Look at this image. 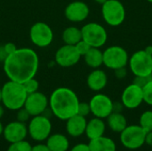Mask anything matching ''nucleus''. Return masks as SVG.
<instances>
[{
  "label": "nucleus",
  "instance_id": "obj_21",
  "mask_svg": "<svg viewBox=\"0 0 152 151\" xmlns=\"http://www.w3.org/2000/svg\"><path fill=\"white\" fill-rule=\"evenodd\" d=\"M88 146L91 151H117L115 142L104 135L90 140Z\"/></svg>",
  "mask_w": 152,
  "mask_h": 151
},
{
  "label": "nucleus",
  "instance_id": "obj_27",
  "mask_svg": "<svg viewBox=\"0 0 152 151\" xmlns=\"http://www.w3.org/2000/svg\"><path fill=\"white\" fill-rule=\"evenodd\" d=\"M22 85H23L24 89H25V91L27 92L28 94L37 92L38 88H39V83H38V81L37 79H35V77L30 78V79L23 82Z\"/></svg>",
  "mask_w": 152,
  "mask_h": 151
},
{
  "label": "nucleus",
  "instance_id": "obj_43",
  "mask_svg": "<svg viewBox=\"0 0 152 151\" xmlns=\"http://www.w3.org/2000/svg\"><path fill=\"white\" fill-rule=\"evenodd\" d=\"M94 2H96L97 4H102L103 3H105L107 0H94Z\"/></svg>",
  "mask_w": 152,
  "mask_h": 151
},
{
  "label": "nucleus",
  "instance_id": "obj_13",
  "mask_svg": "<svg viewBox=\"0 0 152 151\" xmlns=\"http://www.w3.org/2000/svg\"><path fill=\"white\" fill-rule=\"evenodd\" d=\"M121 102L125 108L129 109L138 108L143 102L142 87L134 83L127 85L121 94Z\"/></svg>",
  "mask_w": 152,
  "mask_h": 151
},
{
  "label": "nucleus",
  "instance_id": "obj_37",
  "mask_svg": "<svg viewBox=\"0 0 152 151\" xmlns=\"http://www.w3.org/2000/svg\"><path fill=\"white\" fill-rule=\"evenodd\" d=\"M124 105L123 103L120 101L118 102H113V112H118V113H122L123 109H124Z\"/></svg>",
  "mask_w": 152,
  "mask_h": 151
},
{
  "label": "nucleus",
  "instance_id": "obj_30",
  "mask_svg": "<svg viewBox=\"0 0 152 151\" xmlns=\"http://www.w3.org/2000/svg\"><path fill=\"white\" fill-rule=\"evenodd\" d=\"M91 113L89 102H79L77 108V115L86 117Z\"/></svg>",
  "mask_w": 152,
  "mask_h": 151
},
{
  "label": "nucleus",
  "instance_id": "obj_45",
  "mask_svg": "<svg viewBox=\"0 0 152 151\" xmlns=\"http://www.w3.org/2000/svg\"><path fill=\"white\" fill-rule=\"evenodd\" d=\"M147 1H148L149 3H151V4H152V0H147Z\"/></svg>",
  "mask_w": 152,
  "mask_h": 151
},
{
  "label": "nucleus",
  "instance_id": "obj_1",
  "mask_svg": "<svg viewBox=\"0 0 152 151\" xmlns=\"http://www.w3.org/2000/svg\"><path fill=\"white\" fill-rule=\"evenodd\" d=\"M39 66L37 53L31 48H17L4 61V71L9 80L23 83L35 77Z\"/></svg>",
  "mask_w": 152,
  "mask_h": 151
},
{
  "label": "nucleus",
  "instance_id": "obj_39",
  "mask_svg": "<svg viewBox=\"0 0 152 151\" xmlns=\"http://www.w3.org/2000/svg\"><path fill=\"white\" fill-rule=\"evenodd\" d=\"M145 143H147L149 146L152 147V131L146 133V139H145Z\"/></svg>",
  "mask_w": 152,
  "mask_h": 151
},
{
  "label": "nucleus",
  "instance_id": "obj_26",
  "mask_svg": "<svg viewBox=\"0 0 152 151\" xmlns=\"http://www.w3.org/2000/svg\"><path fill=\"white\" fill-rule=\"evenodd\" d=\"M31 144L26 141H20L13 143H10V146L7 148L6 151H31Z\"/></svg>",
  "mask_w": 152,
  "mask_h": 151
},
{
  "label": "nucleus",
  "instance_id": "obj_32",
  "mask_svg": "<svg viewBox=\"0 0 152 151\" xmlns=\"http://www.w3.org/2000/svg\"><path fill=\"white\" fill-rule=\"evenodd\" d=\"M151 80H152V75L148 76V77H135V79L133 83L140 85L141 87H143Z\"/></svg>",
  "mask_w": 152,
  "mask_h": 151
},
{
  "label": "nucleus",
  "instance_id": "obj_12",
  "mask_svg": "<svg viewBox=\"0 0 152 151\" xmlns=\"http://www.w3.org/2000/svg\"><path fill=\"white\" fill-rule=\"evenodd\" d=\"M49 106V100L45 94L40 92H36L28 94L24 103V108L31 117L42 115Z\"/></svg>",
  "mask_w": 152,
  "mask_h": 151
},
{
  "label": "nucleus",
  "instance_id": "obj_24",
  "mask_svg": "<svg viewBox=\"0 0 152 151\" xmlns=\"http://www.w3.org/2000/svg\"><path fill=\"white\" fill-rule=\"evenodd\" d=\"M82 39L81 28L75 26H70L66 28L62 32V40L65 44L75 45Z\"/></svg>",
  "mask_w": 152,
  "mask_h": 151
},
{
  "label": "nucleus",
  "instance_id": "obj_29",
  "mask_svg": "<svg viewBox=\"0 0 152 151\" xmlns=\"http://www.w3.org/2000/svg\"><path fill=\"white\" fill-rule=\"evenodd\" d=\"M75 47H76V49H77V51L78 52V53L81 55V57L82 56H85L86 54V53L90 50V48H91V46L85 41V40H83V39H81L78 43H77L76 44H75Z\"/></svg>",
  "mask_w": 152,
  "mask_h": 151
},
{
  "label": "nucleus",
  "instance_id": "obj_9",
  "mask_svg": "<svg viewBox=\"0 0 152 151\" xmlns=\"http://www.w3.org/2000/svg\"><path fill=\"white\" fill-rule=\"evenodd\" d=\"M103 65L112 70L126 67L129 61L127 51L122 46L111 45L103 52Z\"/></svg>",
  "mask_w": 152,
  "mask_h": 151
},
{
  "label": "nucleus",
  "instance_id": "obj_2",
  "mask_svg": "<svg viewBox=\"0 0 152 151\" xmlns=\"http://www.w3.org/2000/svg\"><path fill=\"white\" fill-rule=\"evenodd\" d=\"M79 102V99L73 90L61 86L52 93L49 99V109L53 116L60 120L66 121L77 114Z\"/></svg>",
  "mask_w": 152,
  "mask_h": 151
},
{
  "label": "nucleus",
  "instance_id": "obj_31",
  "mask_svg": "<svg viewBox=\"0 0 152 151\" xmlns=\"http://www.w3.org/2000/svg\"><path fill=\"white\" fill-rule=\"evenodd\" d=\"M30 114L27 111V109L22 107L21 109L17 110V115H16V118L18 121L22 122V123H26L27 121H28L30 119Z\"/></svg>",
  "mask_w": 152,
  "mask_h": 151
},
{
  "label": "nucleus",
  "instance_id": "obj_6",
  "mask_svg": "<svg viewBox=\"0 0 152 151\" xmlns=\"http://www.w3.org/2000/svg\"><path fill=\"white\" fill-rule=\"evenodd\" d=\"M82 39L91 47L101 48L108 40V33L105 28L97 22H89L81 28Z\"/></svg>",
  "mask_w": 152,
  "mask_h": 151
},
{
  "label": "nucleus",
  "instance_id": "obj_25",
  "mask_svg": "<svg viewBox=\"0 0 152 151\" xmlns=\"http://www.w3.org/2000/svg\"><path fill=\"white\" fill-rule=\"evenodd\" d=\"M146 133L152 131V110L144 111L140 117L139 125Z\"/></svg>",
  "mask_w": 152,
  "mask_h": 151
},
{
  "label": "nucleus",
  "instance_id": "obj_36",
  "mask_svg": "<svg viewBox=\"0 0 152 151\" xmlns=\"http://www.w3.org/2000/svg\"><path fill=\"white\" fill-rule=\"evenodd\" d=\"M31 151H50V150L45 143H38L32 146Z\"/></svg>",
  "mask_w": 152,
  "mask_h": 151
},
{
  "label": "nucleus",
  "instance_id": "obj_41",
  "mask_svg": "<svg viewBox=\"0 0 152 151\" xmlns=\"http://www.w3.org/2000/svg\"><path fill=\"white\" fill-rule=\"evenodd\" d=\"M4 107L2 105H0V119L2 118V117L4 116Z\"/></svg>",
  "mask_w": 152,
  "mask_h": 151
},
{
  "label": "nucleus",
  "instance_id": "obj_28",
  "mask_svg": "<svg viewBox=\"0 0 152 151\" xmlns=\"http://www.w3.org/2000/svg\"><path fill=\"white\" fill-rule=\"evenodd\" d=\"M143 101L148 105L152 106V80L148 82L143 87Z\"/></svg>",
  "mask_w": 152,
  "mask_h": 151
},
{
  "label": "nucleus",
  "instance_id": "obj_42",
  "mask_svg": "<svg viewBox=\"0 0 152 151\" xmlns=\"http://www.w3.org/2000/svg\"><path fill=\"white\" fill-rule=\"evenodd\" d=\"M3 132H4V125L1 123V121H0V136L3 135Z\"/></svg>",
  "mask_w": 152,
  "mask_h": 151
},
{
  "label": "nucleus",
  "instance_id": "obj_19",
  "mask_svg": "<svg viewBox=\"0 0 152 151\" xmlns=\"http://www.w3.org/2000/svg\"><path fill=\"white\" fill-rule=\"evenodd\" d=\"M105 129H106V125L103 119L94 117V118H92L87 122L85 133L89 140H93L103 136L105 133Z\"/></svg>",
  "mask_w": 152,
  "mask_h": 151
},
{
  "label": "nucleus",
  "instance_id": "obj_10",
  "mask_svg": "<svg viewBox=\"0 0 152 151\" xmlns=\"http://www.w3.org/2000/svg\"><path fill=\"white\" fill-rule=\"evenodd\" d=\"M29 38L36 46L45 48L52 44L53 40V32L47 23L38 21L30 28Z\"/></svg>",
  "mask_w": 152,
  "mask_h": 151
},
{
  "label": "nucleus",
  "instance_id": "obj_33",
  "mask_svg": "<svg viewBox=\"0 0 152 151\" xmlns=\"http://www.w3.org/2000/svg\"><path fill=\"white\" fill-rule=\"evenodd\" d=\"M127 69L126 67H122V68H118L117 69L114 70V75H115V77L121 80V79H124L126 76H127Z\"/></svg>",
  "mask_w": 152,
  "mask_h": 151
},
{
  "label": "nucleus",
  "instance_id": "obj_8",
  "mask_svg": "<svg viewBox=\"0 0 152 151\" xmlns=\"http://www.w3.org/2000/svg\"><path fill=\"white\" fill-rule=\"evenodd\" d=\"M146 132L137 125H127L120 133V142L128 150H138L143 146L146 139Z\"/></svg>",
  "mask_w": 152,
  "mask_h": 151
},
{
  "label": "nucleus",
  "instance_id": "obj_15",
  "mask_svg": "<svg viewBox=\"0 0 152 151\" xmlns=\"http://www.w3.org/2000/svg\"><path fill=\"white\" fill-rule=\"evenodd\" d=\"M28 126L26 123L18 120L10 122L4 127L3 136L9 143L23 141L28 136Z\"/></svg>",
  "mask_w": 152,
  "mask_h": 151
},
{
  "label": "nucleus",
  "instance_id": "obj_7",
  "mask_svg": "<svg viewBox=\"0 0 152 151\" xmlns=\"http://www.w3.org/2000/svg\"><path fill=\"white\" fill-rule=\"evenodd\" d=\"M128 66L135 77H148L152 75V56L145 50L136 51L129 57Z\"/></svg>",
  "mask_w": 152,
  "mask_h": 151
},
{
  "label": "nucleus",
  "instance_id": "obj_16",
  "mask_svg": "<svg viewBox=\"0 0 152 151\" xmlns=\"http://www.w3.org/2000/svg\"><path fill=\"white\" fill-rule=\"evenodd\" d=\"M90 13V8L83 1H73L69 3L64 11L67 20L72 22H81L87 19Z\"/></svg>",
  "mask_w": 152,
  "mask_h": 151
},
{
  "label": "nucleus",
  "instance_id": "obj_3",
  "mask_svg": "<svg viewBox=\"0 0 152 151\" xmlns=\"http://www.w3.org/2000/svg\"><path fill=\"white\" fill-rule=\"evenodd\" d=\"M2 103L10 110H18L24 106L28 93L21 83L9 80L1 87Z\"/></svg>",
  "mask_w": 152,
  "mask_h": 151
},
{
  "label": "nucleus",
  "instance_id": "obj_5",
  "mask_svg": "<svg viewBox=\"0 0 152 151\" xmlns=\"http://www.w3.org/2000/svg\"><path fill=\"white\" fill-rule=\"evenodd\" d=\"M28 126V133L32 140L37 142H43L52 133V122L49 117L44 115L32 117L29 119Z\"/></svg>",
  "mask_w": 152,
  "mask_h": 151
},
{
  "label": "nucleus",
  "instance_id": "obj_18",
  "mask_svg": "<svg viewBox=\"0 0 152 151\" xmlns=\"http://www.w3.org/2000/svg\"><path fill=\"white\" fill-rule=\"evenodd\" d=\"M86 84L89 89L94 92H100L103 90L108 84V77L105 71L94 69L87 77Z\"/></svg>",
  "mask_w": 152,
  "mask_h": 151
},
{
  "label": "nucleus",
  "instance_id": "obj_40",
  "mask_svg": "<svg viewBox=\"0 0 152 151\" xmlns=\"http://www.w3.org/2000/svg\"><path fill=\"white\" fill-rule=\"evenodd\" d=\"M144 50H145V52H146L148 54H150V55H151L152 56V45H148Z\"/></svg>",
  "mask_w": 152,
  "mask_h": 151
},
{
  "label": "nucleus",
  "instance_id": "obj_20",
  "mask_svg": "<svg viewBox=\"0 0 152 151\" xmlns=\"http://www.w3.org/2000/svg\"><path fill=\"white\" fill-rule=\"evenodd\" d=\"M45 142L50 151H68L69 148V142L62 133H51Z\"/></svg>",
  "mask_w": 152,
  "mask_h": 151
},
{
  "label": "nucleus",
  "instance_id": "obj_11",
  "mask_svg": "<svg viewBox=\"0 0 152 151\" xmlns=\"http://www.w3.org/2000/svg\"><path fill=\"white\" fill-rule=\"evenodd\" d=\"M91 113L102 119L107 118L113 112V101L106 94L96 93L89 101Z\"/></svg>",
  "mask_w": 152,
  "mask_h": 151
},
{
  "label": "nucleus",
  "instance_id": "obj_23",
  "mask_svg": "<svg viewBox=\"0 0 152 151\" xmlns=\"http://www.w3.org/2000/svg\"><path fill=\"white\" fill-rule=\"evenodd\" d=\"M109 127L115 133H121L127 126V120L122 113L112 112L107 117Z\"/></svg>",
  "mask_w": 152,
  "mask_h": 151
},
{
  "label": "nucleus",
  "instance_id": "obj_22",
  "mask_svg": "<svg viewBox=\"0 0 152 151\" xmlns=\"http://www.w3.org/2000/svg\"><path fill=\"white\" fill-rule=\"evenodd\" d=\"M86 65L92 69H99L103 65V53L100 48L91 47L90 50L84 56Z\"/></svg>",
  "mask_w": 152,
  "mask_h": 151
},
{
  "label": "nucleus",
  "instance_id": "obj_4",
  "mask_svg": "<svg viewBox=\"0 0 152 151\" xmlns=\"http://www.w3.org/2000/svg\"><path fill=\"white\" fill-rule=\"evenodd\" d=\"M102 15L109 26H120L126 15L125 5L119 0H107L102 4Z\"/></svg>",
  "mask_w": 152,
  "mask_h": 151
},
{
  "label": "nucleus",
  "instance_id": "obj_35",
  "mask_svg": "<svg viewBox=\"0 0 152 151\" xmlns=\"http://www.w3.org/2000/svg\"><path fill=\"white\" fill-rule=\"evenodd\" d=\"M4 51H5V53H7V55L12 54V53L17 49L16 45H15L13 43H11V42L4 44Z\"/></svg>",
  "mask_w": 152,
  "mask_h": 151
},
{
  "label": "nucleus",
  "instance_id": "obj_44",
  "mask_svg": "<svg viewBox=\"0 0 152 151\" xmlns=\"http://www.w3.org/2000/svg\"><path fill=\"white\" fill-rule=\"evenodd\" d=\"M2 102V90H1V87H0V103Z\"/></svg>",
  "mask_w": 152,
  "mask_h": 151
},
{
  "label": "nucleus",
  "instance_id": "obj_34",
  "mask_svg": "<svg viewBox=\"0 0 152 151\" xmlns=\"http://www.w3.org/2000/svg\"><path fill=\"white\" fill-rule=\"evenodd\" d=\"M69 151H91L89 149L88 144L86 143H78L71 148Z\"/></svg>",
  "mask_w": 152,
  "mask_h": 151
},
{
  "label": "nucleus",
  "instance_id": "obj_14",
  "mask_svg": "<svg viewBox=\"0 0 152 151\" xmlns=\"http://www.w3.org/2000/svg\"><path fill=\"white\" fill-rule=\"evenodd\" d=\"M55 61L62 68L75 66L80 60L81 55L77 51L75 45L64 44L55 53Z\"/></svg>",
  "mask_w": 152,
  "mask_h": 151
},
{
  "label": "nucleus",
  "instance_id": "obj_38",
  "mask_svg": "<svg viewBox=\"0 0 152 151\" xmlns=\"http://www.w3.org/2000/svg\"><path fill=\"white\" fill-rule=\"evenodd\" d=\"M7 56L8 55H7V53L4 51V45H0V61H3L4 62Z\"/></svg>",
  "mask_w": 152,
  "mask_h": 151
},
{
  "label": "nucleus",
  "instance_id": "obj_17",
  "mask_svg": "<svg viewBox=\"0 0 152 151\" xmlns=\"http://www.w3.org/2000/svg\"><path fill=\"white\" fill-rule=\"evenodd\" d=\"M86 118L77 114L66 120V131L71 137L77 138L83 135L86 128Z\"/></svg>",
  "mask_w": 152,
  "mask_h": 151
}]
</instances>
